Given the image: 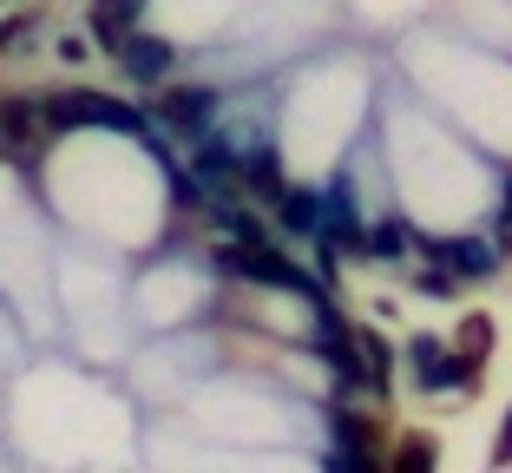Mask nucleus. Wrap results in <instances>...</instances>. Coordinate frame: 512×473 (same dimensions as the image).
Wrapping results in <instances>:
<instances>
[{
    "instance_id": "10",
    "label": "nucleus",
    "mask_w": 512,
    "mask_h": 473,
    "mask_svg": "<svg viewBox=\"0 0 512 473\" xmlns=\"http://www.w3.org/2000/svg\"><path fill=\"white\" fill-rule=\"evenodd\" d=\"M237 178L250 184V191H270V198L283 191V171H276V152H270V145H256L250 158H237Z\"/></svg>"
},
{
    "instance_id": "17",
    "label": "nucleus",
    "mask_w": 512,
    "mask_h": 473,
    "mask_svg": "<svg viewBox=\"0 0 512 473\" xmlns=\"http://www.w3.org/2000/svg\"><path fill=\"white\" fill-rule=\"evenodd\" d=\"M486 336H493V322L473 316V322H467V336H460V342H467V355H480V349H486Z\"/></svg>"
},
{
    "instance_id": "1",
    "label": "nucleus",
    "mask_w": 512,
    "mask_h": 473,
    "mask_svg": "<svg viewBox=\"0 0 512 473\" xmlns=\"http://www.w3.org/2000/svg\"><path fill=\"white\" fill-rule=\"evenodd\" d=\"M217 270L224 276H243V283H270V290H302V296H322L316 276H302L289 257H276L263 237H230L224 250H217Z\"/></svg>"
},
{
    "instance_id": "18",
    "label": "nucleus",
    "mask_w": 512,
    "mask_h": 473,
    "mask_svg": "<svg viewBox=\"0 0 512 473\" xmlns=\"http://www.w3.org/2000/svg\"><path fill=\"white\" fill-rule=\"evenodd\" d=\"M138 7H145V0H99V14H106V20H119V27L138 14Z\"/></svg>"
},
{
    "instance_id": "16",
    "label": "nucleus",
    "mask_w": 512,
    "mask_h": 473,
    "mask_svg": "<svg viewBox=\"0 0 512 473\" xmlns=\"http://www.w3.org/2000/svg\"><path fill=\"white\" fill-rule=\"evenodd\" d=\"M27 33H33V20H27V14H14V20H0V53H14V46L27 40Z\"/></svg>"
},
{
    "instance_id": "19",
    "label": "nucleus",
    "mask_w": 512,
    "mask_h": 473,
    "mask_svg": "<svg viewBox=\"0 0 512 473\" xmlns=\"http://www.w3.org/2000/svg\"><path fill=\"white\" fill-rule=\"evenodd\" d=\"M453 283H460V276H453V270H427V276H421V290H427V296H447Z\"/></svg>"
},
{
    "instance_id": "22",
    "label": "nucleus",
    "mask_w": 512,
    "mask_h": 473,
    "mask_svg": "<svg viewBox=\"0 0 512 473\" xmlns=\"http://www.w3.org/2000/svg\"><path fill=\"white\" fill-rule=\"evenodd\" d=\"M499 217H506V230H512V178H506V211H499Z\"/></svg>"
},
{
    "instance_id": "7",
    "label": "nucleus",
    "mask_w": 512,
    "mask_h": 473,
    "mask_svg": "<svg viewBox=\"0 0 512 473\" xmlns=\"http://www.w3.org/2000/svg\"><path fill=\"white\" fill-rule=\"evenodd\" d=\"M322 355H329V375L342 388H362L368 382V362H362V349L348 336H335V322H329V309H322Z\"/></svg>"
},
{
    "instance_id": "20",
    "label": "nucleus",
    "mask_w": 512,
    "mask_h": 473,
    "mask_svg": "<svg viewBox=\"0 0 512 473\" xmlns=\"http://www.w3.org/2000/svg\"><path fill=\"white\" fill-rule=\"evenodd\" d=\"M335 441H362V421H355L348 408H335Z\"/></svg>"
},
{
    "instance_id": "12",
    "label": "nucleus",
    "mask_w": 512,
    "mask_h": 473,
    "mask_svg": "<svg viewBox=\"0 0 512 473\" xmlns=\"http://www.w3.org/2000/svg\"><path fill=\"white\" fill-rule=\"evenodd\" d=\"M33 125H40V106H33V99H7V106H0V132L7 138H27Z\"/></svg>"
},
{
    "instance_id": "2",
    "label": "nucleus",
    "mask_w": 512,
    "mask_h": 473,
    "mask_svg": "<svg viewBox=\"0 0 512 473\" xmlns=\"http://www.w3.org/2000/svg\"><path fill=\"white\" fill-rule=\"evenodd\" d=\"M46 125H119V132H145V112L119 106L106 92H66V99H46L40 106Z\"/></svg>"
},
{
    "instance_id": "8",
    "label": "nucleus",
    "mask_w": 512,
    "mask_h": 473,
    "mask_svg": "<svg viewBox=\"0 0 512 473\" xmlns=\"http://www.w3.org/2000/svg\"><path fill=\"white\" fill-rule=\"evenodd\" d=\"M362 250H368V257H381V263H401L407 250H421V237H414L401 217H381L375 230H362Z\"/></svg>"
},
{
    "instance_id": "21",
    "label": "nucleus",
    "mask_w": 512,
    "mask_h": 473,
    "mask_svg": "<svg viewBox=\"0 0 512 473\" xmlns=\"http://www.w3.org/2000/svg\"><path fill=\"white\" fill-rule=\"evenodd\" d=\"M499 460H512V414H506V428H499V447H493Z\"/></svg>"
},
{
    "instance_id": "11",
    "label": "nucleus",
    "mask_w": 512,
    "mask_h": 473,
    "mask_svg": "<svg viewBox=\"0 0 512 473\" xmlns=\"http://www.w3.org/2000/svg\"><path fill=\"white\" fill-rule=\"evenodd\" d=\"M197 178H211V184H237V152H224L217 138H204V145H197Z\"/></svg>"
},
{
    "instance_id": "13",
    "label": "nucleus",
    "mask_w": 512,
    "mask_h": 473,
    "mask_svg": "<svg viewBox=\"0 0 512 473\" xmlns=\"http://www.w3.org/2000/svg\"><path fill=\"white\" fill-rule=\"evenodd\" d=\"M329 467H335V473H375V454H368L362 441H335Z\"/></svg>"
},
{
    "instance_id": "6",
    "label": "nucleus",
    "mask_w": 512,
    "mask_h": 473,
    "mask_svg": "<svg viewBox=\"0 0 512 473\" xmlns=\"http://www.w3.org/2000/svg\"><path fill=\"white\" fill-rule=\"evenodd\" d=\"M158 112H165V125H178V132H204V125H211V112H217V99H211V92H204V86H178V92H165V106H158Z\"/></svg>"
},
{
    "instance_id": "14",
    "label": "nucleus",
    "mask_w": 512,
    "mask_h": 473,
    "mask_svg": "<svg viewBox=\"0 0 512 473\" xmlns=\"http://www.w3.org/2000/svg\"><path fill=\"white\" fill-rule=\"evenodd\" d=\"M217 230H224V237H256V217L243 211V204H217Z\"/></svg>"
},
{
    "instance_id": "3",
    "label": "nucleus",
    "mask_w": 512,
    "mask_h": 473,
    "mask_svg": "<svg viewBox=\"0 0 512 473\" xmlns=\"http://www.w3.org/2000/svg\"><path fill=\"white\" fill-rule=\"evenodd\" d=\"M119 60H125V73H132V79L158 86V79L171 73V60H178V53H171V40H151V33H125V40H119Z\"/></svg>"
},
{
    "instance_id": "9",
    "label": "nucleus",
    "mask_w": 512,
    "mask_h": 473,
    "mask_svg": "<svg viewBox=\"0 0 512 473\" xmlns=\"http://www.w3.org/2000/svg\"><path fill=\"white\" fill-rule=\"evenodd\" d=\"M276 217H283L289 230H302V237H316V217H322V204L309 198V191H289V184H283V191H276Z\"/></svg>"
},
{
    "instance_id": "5",
    "label": "nucleus",
    "mask_w": 512,
    "mask_h": 473,
    "mask_svg": "<svg viewBox=\"0 0 512 473\" xmlns=\"http://www.w3.org/2000/svg\"><path fill=\"white\" fill-rule=\"evenodd\" d=\"M407 355L421 362V388H447V375H460V388H473V362H453L434 336H414V342H407Z\"/></svg>"
},
{
    "instance_id": "15",
    "label": "nucleus",
    "mask_w": 512,
    "mask_h": 473,
    "mask_svg": "<svg viewBox=\"0 0 512 473\" xmlns=\"http://www.w3.org/2000/svg\"><path fill=\"white\" fill-rule=\"evenodd\" d=\"M394 467H414V473H427V467H434V447H427V441H407L401 454H394Z\"/></svg>"
},
{
    "instance_id": "4",
    "label": "nucleus",
    "mask_w": 512,
    "mask_h": 473,
    "mask_svg": "<svg viewBox=\"0 0 512 473\" xmlns=\"http://www.w3.org/2000/svg\"><path fill=\"white\" fill-rule=\"evenodd\" d=\"M427 257L447 263L453 276H493L499 270V250L480 244V237H447V244H427Z\"/></svg>"
}]
</instances>
